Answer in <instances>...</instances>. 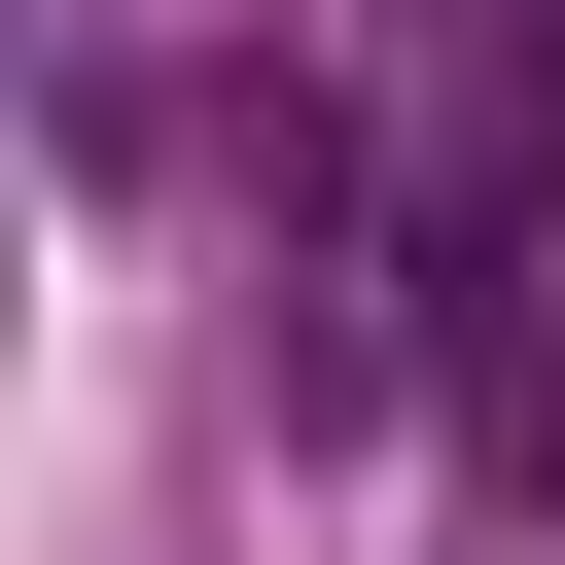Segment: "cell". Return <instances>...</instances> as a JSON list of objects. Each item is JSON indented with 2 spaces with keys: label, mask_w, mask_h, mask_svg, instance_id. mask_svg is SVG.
Masks as SVG:
<instances>
[{
  "label": "cell",
  "mask_w": 565,
  "mask_h": 565,
  "mask_svg": "<svg viewBox=\"0 0 565 565\" xmlns=\"http://www.w3.org/2000/svg\"><path fill=\"white\" fill-rule=\"evenodd\" d=\"M388 71L459 106V177H530V71H565V0H388Z\"/></svg>",
  "instance_id": "6da1fadb"
}]
</instances>
